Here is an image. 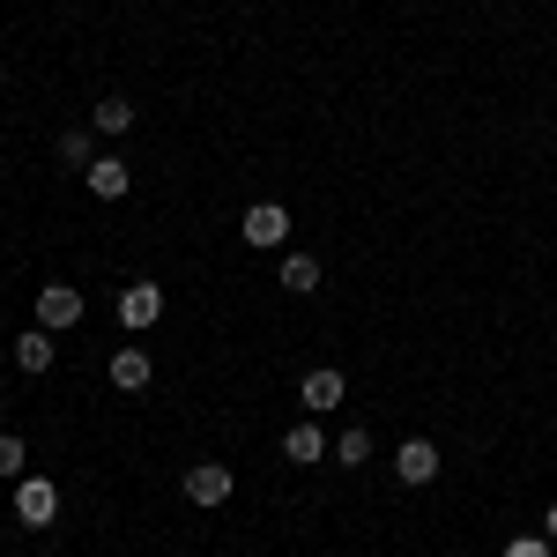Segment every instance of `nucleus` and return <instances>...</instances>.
<instances>
[{
  "label": "nucleus",
  "mask_w": 557,
  "mask_h": 557,
  "mask_svg": "<svg viewBox=\"0 0 557 557\" xmlns=\"http://www.w3.org/2000/svg\"><path fill=\"white\" fill-rule=\"evenodd\" d=\"M23 461H30V454H23V438H15V431H0V475H8V483H23Z\"/></svg>",
  "instance_id": "2eb2a0df"
},
{
  "label": "nucleus",
  "mask_w": 557,
  "mask_h": 557,
  "mask_svg": "<svg viewBox=\"0 0 557 557\" xmlns=\"http://www.w3.org/2000/svg\"><path fill=\"white\" fill-rule=\"evenodd\" d=\"M15 364H23V372H52V327H30V335L15 343Z\"/></svg>",
  "instance_id": "9b49d317"
},
{
  "label": "nucleus",
  "mask_w": 557,
  "mask_h": 557,
  "mask_svg": "<svg viewBox=\"0 0 557 557\" xmlns=\"http://www.w3.org/2000/svg\"><path fill=\"white\" fill-rule=\"evenodd\" d=\"M543 535H550V543H557V506H550V513H543Z\"/></svg>",
  "instance_id": "a211bd4d"
},
{
  "label": "nucleus",
  "mask_w": 557,
  "mask_h": 557,
  "mask_svg": "<svg viewBox=\"0 0 557 557\" xmlns=\"http://www.w3.org/2000/svg\"><path fill=\"white\" fill-rule=\"evenodd\" d=\"M52 513H60V491H52L45 475H23V483H15V520H23V528H52Z\"/></svg>",
  "instance_id": "20e7f679"
},
{
  "label": "nucleus",
  "mask_w": 557,
  "mask_h": 557,
  "mask_svg": "<svg viewBox=\"0 0 557 557\" xmlns=\"http://www.w3.org/2000/svg\"><path fill=\"white\" fill-rule=\"evenodd\" d=\"M335 461H343V469H364V461H372V431H343V438H335Z\"/></svg>",
  "instance_id": "ddd939ff"
},
{
  "label": "nucleus",
  "mask_w": 557,
  "mask_h": 557,
  "mask_svg": "<svg viewBox=\"0 0 557 557\" xmlns=\"http://www.w3.org/2000/svg\"><path fill=\"white\" fill-rule=\"evenodd\" d=\"M283 290L312 298V290H320V260H312V253H290V260H283Z\"/></svg>",
  "instance_id": "f8f14e48"
},
{
  "label": "nucleus",
  "mask_w": 557,
  "mask_h": 557,
  "mask_svg": "<svg viewBox=\"0 0 557 557\" xmlns=\"http://www.w3.org/2000/svg\"><path fill=\"white\" fill-rule=\"evenodd\" d=\"M283 454H290L298 469H312V461H327L335 446H327V431H320V417H312V424H290V438H283Z\"/></svg>",
  "instance_id": "9d476101"
},
{
  "label": "nucleus",
  "mask_w": 557,
  "mask_h": 557,
  "mask_svg": "<svg viewBox=\"0 0 557 557\" xmlns=\"http://www.w3.org/2000/svg\"><path fill=\"white\" fill-rule=\"evenodd\" d=\"M238 238H246V246H283V238H290V209H283V201H253L246 223H238Z\"/></svg>",
  "instance_id": "7ed1b4c3"
},
{
  "label": "nucleus",
  "mask_w": 557,
  "mask_h": 557,
  "mask_svg": "<svg viewBox=\"0 0 557 557\" xmlns=\"http://www.w3.org/2000/svg\"><path fill=\"white\" fill-rule=\"evenodd\" d=\"M394 475H401V483H417V491H424V483H438V446H431V438H401Z\"/></svg>",
  "instance_id": "39448f33"
},
{
  "label": "nucleus",
  "mask_w": 557,
  "mask_h": 557,
  "mask_svg": "<svg viewBox=\"0 0 557 557\" xmlns=\"http://www.w3.org/2000/svg\"><path fill=\"white\" fill-rule=\"evenodd\" d=\"M134 127V104L127 97H104V104H97V134H127Z\"/></svg>",
  "instance_id": "4468645a"
},
{
  "label": "nucleus",
  "mask_w": 557,
  "mask_h": 557,
  "mask_svg": "<svg viewBox=\"0 0 557 557\" xmlns=\"http://www.w3.org/2000/svg\"><path fill=\"white\" fill-rule=\"evenodd\" d=\"M506 557H550V535H520V543H506Z\"/></svg>",
  "instance_id": "f3484780"
},
{
  "label": "nucleus",
  "mask_w": 557,
  "mask_h": 557,
  "mask_svg": "<svg viewBox=\"0 0 557 557\" xmlns=\"http://www.w3.org/2000/svg\"><path fill=\"white\" fill-rule=\"evenodd\" d=\"M149 380H157V364H149V349H141V343H127L120 357H112V386H120V394H141Z\"/></svg>",
  "instance_id": "1a4fd4ad"
},
{
  "label": "nucleus",
  "mask_w": 557,
  "mask_h": 557,
  "mask_svg": "<svg viewBox=\"0 0 557 557\" xmlns=\"http://www.w3.org/2000/svg\"><path fill=\"white\" fill-rule=\"evenodd\" d=\"M89 194H97V201H127V186H134V172H127V157H97V164H89Z\"/></svg>",
  "instance_id": "6e6552de"
},
{
  "label": "nucleus",
  "mask_w": 557,
  "mask_h": 557,
  "mask_svg": "<svg viewBox=\"0 0 557 557\" xmlns=\"http://www.w3.org/2000/svg\"><path fill=\"white\" fill-rule=\"evenodd\" d=\"M157 320H164V290H157V283H127V290H120V327H127V335H149Z\"/></svg>",
  "instance_id": "f257e3e1"
},
{
  "label": "nucleus",
  "mask_w": 557,
  "mask_h": 557,
  "mask_svg": "<svg viewBox=\"0 0 557 557\" xmlns=\"http://www.w3.org/2000/svg\"><path fill=\"white\" fill-rule=\"evenodd\" d=\"M60 164H75V172L97 164V157H89V134H60Z\"/></svg>",
  "instance_id": "dca6fc26"
},
{
  "label": "nucleus",
  "mask_w": 557,
  "mask_h": 557,
  "mask_svg": "<svg viewBox=\"0 0 557 557\" xmlns=\"http://www.w3.org/2000/svg\"><path fill=\"white\" fill-rule=\"evenodd\" d=\"M298 401L312 409V417H327V409L343 401V372H335V364H312V372H305V386H298Z\"/></svg>",
  "instance_id": "0eeeda50"
},
{
  "label": "nucleus",
  "mask_w": 557,
  "mask_h": 557,
  "mask_svg": "<svg viewBox=\"0 0 557 557\" xmlns=\"http://www.w3.org/2000/svg\"><path fill=\"white\" fill-rule=\"evenodd\" d=\"M186 498H194V506H223V498H231V469H223V461H194V469H186Z\"/></svg>",
  "instance_id": "423d86ee"
},
{
  "label": "nucleus",
  "mask_w": 557,
  "mask_h": 557,
  "mask_svg": "<svg viewBox=\"0 0 557 557\" xmlns=\"http://www.w3.org/2000/svg\"><path fill=\"white\" fill-rule=\"evenodd\" d=\"M38 327H52V335H60V327H83V290H75V283H45L38 290Z\"/></svg>",
  "instance_id": "f03ea898"
}]
</instances>
